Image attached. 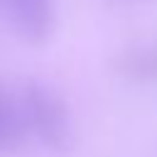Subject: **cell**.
I'll list each match as a JSON object with an SVG mask.
<instances>
[{
	"label": "cell",
	"mask_w": 157,
	"mask_h": 157,
	"mask_svg": "<svg viewBox=\"0 0 157 157\" xmlns=\"http://www.w3.org/2000/svg\"><path fill=\"white\" fill-rule=\"evenodd\" d=\"M17 105L27 128V135L34 137L49 152L64 155L74 147V123L66 101L52 86L42 81H27L20 88Z\"/></svg>",
	"instance_id": "cell-1"
},
{
	"label": "cell",
	"mask_w": 157,
	"mask_h": 157,
	"mask_svg": "<svg viewBox=\"0 0 157 157\" xmlns=\"http://www.w3.org/2000/svg\"><path fill=\"white\" fill-rule=\"evenodd\" d=\"M15 32L27 44H44L56 27L54 0H7Z\"/></svg>",
	"instance_id": "cell-2"
},
{
	"label": "cell",
	"mask_w": 157,
	"mask_h": 157,
	"mask_svg": "<svg viewBox=\"0 0 157 157\" xmlns=\"http://www.w3.org/2000/svg\"><path fill=\"white\" fill-rule=\"evenodd\" d=\"M115 71L135 83H157V44L125 47L113 59Z\"/></svg>",
	"instance_id": "cell-3"
},
{
	"label": "cell",
	"mask_w": 157,
	"mask_h": 157,
	"mask_svg": "<svg viewBox=\"0 0 157 157\" xmlns=\"http://www.w3.org/2000/svg\"><path fill=\"white\" fill-rule=\"evenodd\" d=\"M27 128L17 105V98L12 101L0 88V150H12L27 140Z\"/></svg>",
	"instance_id": "cell-4"
}]
</instances>
